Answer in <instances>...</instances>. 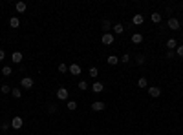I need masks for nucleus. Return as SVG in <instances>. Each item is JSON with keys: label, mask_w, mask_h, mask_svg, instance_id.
<instances>
[{"label": "nucleus", "mask_w": 183, "mask_h": 135, "mask_svg": "<svg viewBox=\"0 0 183 135\" xmlns=\"http://www.w3.org/2000/svg\"><path fill=\"white\" fill-rule=\"evenodd\" d=\"M68 70H70V73H72V75H75V77L81 75V66H79V64H72Z\"/></svg>", "instance_id": "1a4fd4ad"}, {"label": "nucleus", "mask_w": 183, "mask_h": 135, "mask_svg": "<svg viewBox=\"0 0 183 135\" xmlns=\"http://www.w3.org/2000/svg\"><path fill=\"white\" fill-rule=\"evenodd\" d=\"M167 48L170 49V51H172L174 48H178V40H176V38H168V40H167Z\"/></svg>", "instance_id": "f8f14e48"}, {"label": "nucleus", "mask_w": 183, "mask_h": 135, "mask_svg": "<svg viewBox=\"0 0 183 135\" xmlns=\"http://www.w3.org/2000/svg\"><path fill=\"white\" fill-rule=\"evenodd\" d=\"M176 55H178V57H183V44L176 48Z\"/></svg>", "instance_id": "cd10ccee"}, {"label": "nucleus", "mask_w": 183, "mask_h": 135, "mask_svg": "<svg viewBox=\"0 0 183 135\" xmlns=\"http://www.w3.org/2000/svg\"><path fill=\"white\" fill-rule=\"evenodd\" d=\"M77 88H79V90H81V91H86V90H88V82H86V80H81V82H79V86H77Z\"/></svg>", "instance_id": "5701e85b"}, {"label": "nucleus", "mask_w": 183, "mask_h": 135, "mask_svg": "<svg viewBox=\"0 0 183 135\" xmlns=\"http://www.w3.org/2000/svg\"><path fill=\"white\" fill-rule=\"evenodd\" d=\"M0 91H2V93H4V95H6V93H11V86H8V84H4L2 88H0Z\"/></svg>", "instance_id": "a878e982"}, {"label": "nucleus", "mask_w": 183, "mask_h": 135, "mask_svg": "<svg viewBox=\"0 0 183 135\" xmlns=\"http://www.w3.org/2000/svg\"><path fill=\"white\" fill-rule=\"evenodd\" d=\"M150 20H152L154 24H159V22H161V15H159V13H152V15H150Z\"/></svg>", "instance_id": "a211bd4d"}, {"label": "nucleus", "mask_w": 183, "mask_h": 135, "mask_svg": "<svg viewBox=\"0 0 183 135\" xmlns=\"http://www.w3.org/2000/svg\"><path fill=\"white\" fill-rule=\"evenodd\" d=\"M22 124H24L22 117H13V119H11V128H13V130H20V128H22Z\"/></svg>", "instance_id": "f257e3e1"}, {"label": "nucleus", "mask_w": 183, "mask_h": 135, "mask_svg": "<svg viewBox=\"0 0 183 135\" xmlns=\"http://www.w3.org/2000/svg\"><path fill=\"white\" fill-rule=\"evenodd\" d=\"M125 31V28H123V24H116L114 26V33H116V35H121V33Z\"/></svg>", "instance_id": "6ab92c4d"}, {"label": "nucleus", "mask_w": 183, "mask_h": 135, "mask_svg": "<svg viewBox=\"0 0 183 135\" xmlns=\"http://www.w3.org/2000/svg\"><path fill=\"white\" fill-rule=\"evenodd\" d=\"M88 73H90V77L95 79V77L99 75V70H97V68H90V71H88Z\"/></svg>", "instance_id": "393cba45"}, {"label": "nucleus", "mask_w": 183, "mask_h": 135, "mask_svg": "<svg viewBox=\"0 0 183 135\" xmlns=\"http://www.w3.org/2000/svg\"><path fill=\"white\" fill-rule=\"evenodd\" d=\"M132 42L134 44H141L143 42V35H141V33H134L132 35Z\"/></svg>", "instance_id": "ddd939ff"}, {"label": "nucleus", "mask_w": 183, "mask_h": 135, "mask_svg": "<svg viewBox=\"0 0 183 135\" xmlns=\"http://www.w3.org/2000/svg\"><path fill=\"white\" fill-rule=\"evenodd\" d=\"M11 60H13L15 64H20V62H22V53H20V51H15V53L11 55Z\"/></svg>", "instance_id": "9d476101"}, {"label": "nucleus", "mask_w": 183, "mask_h": 135, "mask_svg": "<svg viewBox=\"0 0 183 135\" xmlns=\"http://www.w3.org/2000/svg\"><path fill=\"white\" fill-rule=\"evenodd\" d=\"M106 108V104L103 102V100H95V102H92V110L93 111H103Z\"/></svg>", "instance_id": "20e7f679"}, {"label": "nucleus", "mask_w": 183, "mask_h": 135, "mask_svg": "<svg viewBox=\"0 0 183 135\" xmlns=\"http://www.w3.org/2000/svg\"><path fill=\"white\" fill-rule=\"evenodd\" d=\"M167 26H168V28H170V29H179V20L172 17V18H168Z\"/></svg>", "instance_id": "423d86ee"}, {"label": "nucleus", "mask_w": 183, "mask_h": 135, "mask_svg": "<svg viewBox=\"0 0 183 135\" xmlns=\"http://www.w3.org/2000/svg\"><path fill=\"white\" fill-rule=\"evenodd\" d=\"M2 73H4L6 77H9V75H13V70H11L9 66H4V68H2Z\"/></svg>", "instance_id": "4be33fe9"}, {"label": "nucleus", "mask_w": 183, "mask_h": 135, "mask_svg": "<svg viewBox=\"0 0 183 135\" xmlns=\"http://www.w3.org/2000/svg\"><path fill=\"white\" fill-rule=\"evenodd\" d=\"M101 42H103L104 46H112L114 44V35H112V33H104L103 38H101Z\"/></svg>", "instance_id": "f03ea898"}, {"label": "nucleus", "mask_w": 183, "mask_h": 135, "mask_svg": "<svg viewBox=\"0 0 183 135\" xmlns=\"http://www.w3.org/2000/svg\"><path fill=\"white\" fill-rule=\"evenodd\" d=\"M148 93H150V97H159L161 95V90H159V88H156V86H150V88H148Z\"/></svg>", "instance_id": "6e6552de"}, {"label": "nucleus", "mask_w": 183, "mask_h": 135, "mask_svg": "<svg viewBox=\"0 0 183 135\" xmlns=\"http://www.w3.org/2000/svg\"><path fill=\"white\" fill-rule=\"evenodd\" d=\"M135 62H137V64H143V62H145V57H143V55H137V57H135Z\"/></svg>", "instance_id": "c756f323"}, {"label": "nucleus", "mask_w": 183, "mask_h": 135, "mask_svg": "<svg viewBox=\"0 0 183 135\" xmlns=\"http://www.w3.org/2000/svg\"><path fill=\"white\" fill-rule=\"evenodd\" d=\"M112 28V24H110V20H103V29H104V33H108V29Z\"/></svg>", "instance_id": "b1692460"}, {"label": "nucleus", "mask_w": 183, "mask_h": 135, "mask_svg": "<svg viewBox=\"0 0 183 135\" xmlns=\"http://www.w3.org/2000/svg\"><path fill=\"white\" fill-rule=\"evenodd\" d=\"M9 26H11V28H18V26H20L18 17H11V18H9Z\"/></svg>", "instance_id": "dca6fc26"}, {"label": "nucleus", "mask_w": 183, "mask_h": 135, "mask_svg": "<svg viewBox=\"0 0 183 135\" xmlns=\"http://www.w3.org/2000/svg\"><path fill=\"white\" fill-rule=\"evenodd\" d=\"M174 55H176L174 51H168V53H167V58H174Z\"/></svg>", "instance_id": "2f4dec72"}, {"label": "nucleus", "mask_w": 183, "mask_h": 135, "mask_svg": "<svg viewBox=\"0 0 183 135\" xmlns=\"http://www.w3.org/2000/svg\"><path fill=\"white\" fill-rule=\"evenodd\" d=\"M9 126H11V122H2V124H0V130H4V132H6Z\"/></svg>", "instance_id": "7c9ffc66"}, {"label": "nucleus", "mask_w": 183, "mask_h": 135, "mask_svg": "<svg viewBox=\"0 0 183 135\" xmlns=\"http://www.w3.org/2000/svg\"><path fill=\"white\" fill-rule=\"evenodd\" d=\"M119 60H121V62H123V64H126V62H128V60H130V55H128V53H125V55H123V57H121Z\"/></svg>", "instance_id": "bb28decb"}, {"label": "nucleus", "mask_w": 183, "mask_h": 135, "mask_svg": "<svg viewBox=\"0 0 183 135\" xmlns=\"http://www.w3.org/2000/svg\"><path fill=\"white\" fill-rule=\"evenodd\" d=\"M137 86H139V88H148V82H147V79H145V77H141V79L137 80Z\"/></svg>", "instance_id": "412c9836"}, {"label": "nucleus", "mask_w": 183, "mask_h": 135, "mask_svg": "<svg viewBox=\"0 0 183 135\" xmlns=\"http://www.w3.org/2000/svg\"><path fill=\"white\" fill-rule=\"evenodd\" d=\"M143 22H145V17H143V15H134V17H132V24H134V26H141Z\"/></svg>", "instance_id": "0eeeda50"}, {"label": "nucleus", "mask_w": 183, "mask_h": 135, "mask_svg": "<svg viewBox=\"0 0 183 135\" xmlns=\"http://www.w3.org/2000/svg\"><path fill=\"white\" fill-rule=\"evenodd\" d=\"M11 95L15 99H20L22 97V91H20V88H11Z\"/></svg>", "instance_id": "f3484780"}, {"label": "nucleus", "mask_w": 183, "mask_h": 135, "mask_svg": "<svg viewBox=\"0 0 183 135\" xmlns=\"http://www.w3.org/2000/svg\"><path fill=\"white\" fill-rule=\"evenodd\" d=\"M68 110L70 111H73V110H77V100H68Z\"/></svg>", "instance_id": "aec40b11"}, {"label": "nucleus", "mask_w": 183, "mask_h": 135, "mask_svg": "<svg viewBox=\"0 0 183 135\" xmlns=\"http://www.w3.org/2000/svg\"><path fill=\"white\" fill-rule=\"evenodd\" d=\"M103 90H104L103 82H93V84H92V91H95V93H101Z\"/></svg>", "instance_id": "9b49d317"}, {"label": "nucleus", "mask_w": 183, "mask_h": 135, "mask_svg": "<svg viewBox=\"0 0 183 135\" xmlns=\"http://www.w3.org/2000/svg\"><path fill=\"white\" fill-rule=\"evenodd\" d=\"M26 8H28V6H26V2H17V4H15V9H17L18 13H24Z\"/></svg>", "instance_id": "2eb2a0df"}, {"label": "nucleus", "mask_w": 183, "mask_h": 135, "mask_svg": "<svg viewBox=\"0 0 183 135\" xmlns=\"http://www.w3.org/2000/svg\"><path fill=\"white\" fill-rule=\"evenodd\" d=\"M106 62L110 64V66H116V64H119V57H116V55H110L106 58Z\"/></svg>", "instance_id": "4468645a"}, {"label": "nucleus", "mask_w": 183, "mask_h": 135, "mask_svg": "<svg viewBox=\"0 0 183 135\" xmlns=\"http://www.w3.org/2000/svg\"><path fill=\"white\" fill-rule=\"evenodd\" d=\"M20 86L26 88V90H31V88H33V79L31 77H24L22 80H20Z\"/></svg>", "instance_id": "7ed1b4c3"}, {"label": "nucleus", "mask_w": 183, "mask_h": 135, "mask_svg": "<svg viewBox=\"0 0 183 135\" xmlns=\"http://www.w3.org/2000/svg\"><path fill=\"white\" fill-rule=\"evenodd\" d=\"M59 71H60V73H64V71H68V66H66L64 62H62V64H59Z\"/></svg>", "instance_id": "c85d7f7f"}, {"label": "nucleus", "mask_w": 183, "mask_h": 135, "mask_svg": "<svg viewBox=\"0 0 183 135\" xmlns=\"http://www.w3.org/2000/svg\"><path fill=\"white\" fill-rule=\"evenodd\" d=\"M68 95H70V93H68L66 88H59V90H57V99H59V100H66Z\"/></svg>", "instance_id": "39448f33"}, {"label": "nucleus", "mask_w": 183, "mask_h": 135, "mask_svg": "<svg viewBox=\"0 0 183 135\" xmlns=\"http://www.w3.org/2000/svg\"><path fill=\"white\" fill-rule=\"evenodd\" d=\"M4 58H6V51L0 49V60H4Z\"/></svg>", "instance_id": "473e14b6"}]
</instances>
